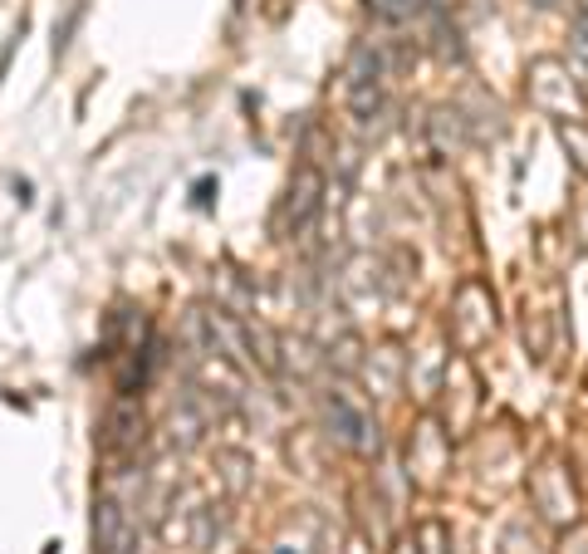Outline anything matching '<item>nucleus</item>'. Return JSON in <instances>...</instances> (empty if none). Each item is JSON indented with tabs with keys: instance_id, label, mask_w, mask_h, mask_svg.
Masks as SVG:
<instances>
[{
	"instance_id": "nucleus-2",
	"label": "nucleus",
	"mask_w": 588,
	"mask_h": 554,
	"mask_svg": "<svg viewBox=\"0 0 588 554\" xmlns=\"http://www.w3.org/2000/svg\"><path fill=\"white\" fill-rule=\"evenodd\" d=\"M137 442H143V417H137L133 403H118L103 422V452L127 456V452H137Z\"/></svg>"
},
{
	"instance_id": "nucleus-3",
	"label": "nucleus",
	"mask_w": 588,
	"mask_h": 554,
	"mask_svg": "<svg viewBox=\"0 0 588 554\" xmlns=\"http://www.w3.org/2000/svg\"><path fill=\"white\" fill-rule=\"evenodd\" d=\"M319 207V172H299V187L290 192V231H304Z\"/></svg>"
},
{
	"instance_id": "nucleus-4",
	"label": "nucleus",
	"mask_w": 588,
	"mask_h": 554,
	"mask_svg": "<svg viewBox=\"0 0 588 554\" xmlns=\"http://www.w3.org/2000/svg\"><path fill=\"white\" fill-rule=\"evenodd\" d=\"M329 413L343 422V442L363 446V417H358V413H348V403H339V397H333V403H329Z\"/></svg>"
},
{
	"instance_id": "nucleus-1",
	"label": "nucleus",
	"mask_w": 588,
	"mask_h": 554,
	"mask_svg": "<svg viewBox=\"0 0 588 554\" xmlns=\"http://www.w3.org/2000/svg\"><path fill=\"white\" fill-rule=\"evenodd\" d=\"M94 550L98 554H137V520L118 495L94 505Z\"/></svg>"
}]
</instances>
